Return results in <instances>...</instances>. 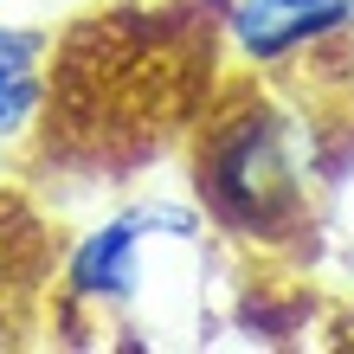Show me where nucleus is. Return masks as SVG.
<instances>
[{
	"mask_svg": "<svg viewBox=\"0 0 354 354\" xmlns=\"http://www.w3.org/2000/svg\"><path fill=\"white\" fill-rule=\"evenodd\" d=\"M39 58H46V32L32 26H0V136H19L26 116L39 110Z\"/></svg>",
	"mask_w": 354,
	"mask_h": 354,
	"instance_id": "4",
	"label": "nucleus"
},
{
	"mask_svg": "<svg viewBox=\"0 0 354 354\" xmlns=\"http://www.w3.org/2000/svg\"><path fill=\"white\" fill-rule=\"evenodd\" d=\"M342 26H354V0H245L232 13V39L252 58L303 52L309 39H328Z\"/></svg>",
	"mask_w": 354,
	"mask_h": 354,
	"instance_id": "3",
	"label": "nucleus"
},
{
	"mask_svg": "<svg viewBox=\"0 0 354 354\" xmlns=\"http://www.w3.org/2000/svg\"><path fill=\"white\" fill-rule=\"evenodd\" d=\"M149 239H180L194 245L200 239V219L187 206H129V213H110L103 225H91L77 239V252L65 264V290L77 303H129L136 283H142V245Z\"/></svg>",
	"mask_w": 354,
	"mask_h": 354,
	"instance_id": "1",
	"label": "nucleus"
},
{
	"mask_svg": "<svg viewBox=\"0 0 354 354\" xmlns=\"http://www.w3.org/2000/svg\"><path fill=\"white\" fill-rule=\"evenodd\" d=\"M200 194H213V206L232 225L270 219V206L290 194V174H283V155H277L270 122H245L232 142H219L213 161H200Z\"/></svg>",
	"mask_w": 354,
	"mask_h": 354,
	"instance_id": "2",
	"label": "nucleus"
}]
</instances>
